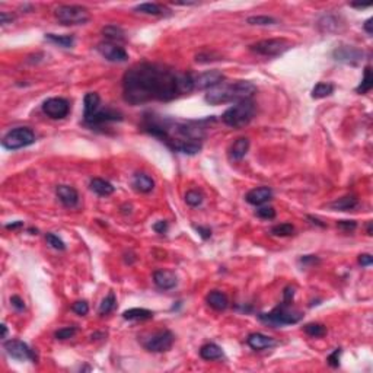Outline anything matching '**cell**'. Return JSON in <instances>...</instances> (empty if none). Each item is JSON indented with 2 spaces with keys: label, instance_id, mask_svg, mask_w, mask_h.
<instances>
[{
  "label": "cell",
  "instance_id": "cell-1",
  "mask_svg": "<svg viewBox=\"0 0 373 373\" xmlns=\"http://www.w3.org/2000/svg\"><path fill=\"white\" fill-rule=\"evenodd\" d=\"M194 90V75L156 63H139L123 77V96L132 105L168 102Z\"/></svg>",
  "mask_w": 373,
  "mask_h": 373
},
{
  "label": "cell",
  "instance_id": "cell-2",
  "mask_svg": "<svg viewBox=\"0 0 373 373\" xmlns=\"http://www.w3.org/2000/svg\"><path fill=\"white\" fill-rule=\"evenodd\" d=\"M206 121H184L162 117L156 114H145L142 129L159 139L174 152L196 154L203 148L206 139Z\"/></svg>",
  "mask_w": 373,
  "mask_h": 373
},
{
  "label": "cell",
  "instance_id": "cell-3",
  "mask_svg": "<svg viewBox=\"0 0 373 373\" xmlns=\"http://www.w3.org/2000/svg\"><path fill=\"white\" fill-rule=\"evenodd\" d=\"M257 92V86L248 80H238L232 83L222 82L215 88L209 89L204 99L210 105H220L227 102H241L251 99Z\"/></svg>",
  "mask_w": 373,
  "mask_h": 373
},
{
  "label": "cell",
  "instance_id": "cell-4",
  "mask_svg": "<svg viewBox=\"0 0 373 373\" xmlns=\"http://www.w3.org/2000/svg\"><path fill=\"white\" fill-rule=\"evenodd\" d=\"M254 115H255V104L252 102V99H246L236 102L235 105L224 111L222 115V121L229 127L242 129L251 123Z\"/></svg>",
  "mask_w": 373,
  "mask_h": 373
},
{
  "label": "cell",
  "instance_id": "cell-5",
  "mask_svg": "<svg viewBox=\"0 0 373 373\" xmlns=\"http://www.w3.org/2000/svg\"><path fill=\"white\" fill-rule=\"evenodd\" d=\"M258 318L271 325V327H283V325H293V324H298L302 318H303V313L299 312V310H295L290 303H286V302H282L279 306H276L271 312L268 313H260Z\"/></svg>",
  "mask_w": 373,
  "mask_h": 373
},
{
  "label": "cell",
  "instance_id": "cell-6",
  "mask_svg": "<svg viewBox=\"0 0 373 373\" xmlns=\"http://www.w3.org/2000/svg\"><path fill=\"white\" fill-rule=\"evenodd\" d=\"M54 15L62 25H85L90 19L88 9L79 4H60Z\"/></svg>",
  "mask_w": 373,
  "mask_h": 373
},
{
  "label": "cell",
  "instance_id": "cell-7",
  "mask_svg": "<svg viewBox=\"0 0 373 373\" xmlns=\"http://www.w3.org/2000/svg\"><path fill=\"white\" fill-rule=\"evenodd\" d=\"M35 143V133L29 127H18L4 134L1 145L7 150H18Z\"/></svg>",
  "mask_w": 373,
  "mask_h": 373
},
{
  "label": "cell",
  "instance_id": "cell-8",
  "mask_svg": "<svg viewBox=\"0 0 373 373\" xmlns=\"http://www.w3.org/2000/svg\"><path fill=\"white\" fill-rule=\"evenodd\" d=\"M290 47H292V44L285 38H270V40L258 41V43L251 45L249 48H251V51L257 53L260 56L277 57V56L285 54Z\"/></svg>",
  "mask_w": 373,
  "mask_h": 373
},
{
  "label": "cell",
  "instance_id": "cell-9",
  "mask_svg": "<svg viewBox=\"0 0 373 373\" xmlns=\"http://www.w3.org/2000/svg\"><path fill=\"white\" fill-rule=\"evenodd\" d=\"M174 341H175L174 334L169 329H162V331H156L152 335H149L148 338H145L142 341V344L148 351L163 353V351L171 350Z\"/></svg>",
  "mask_w": 373,
  "mask_h": 373
},
{
  "label": "cell",
  "instance_id": "cell-10",
  "mask_svg": "<svg viewBox=\"0 0 373 373\" xmlns=\"http://www.w3.org/2000/svg\"><path fill=\"white\" fill-rule=\"evenodd\" d=\"M85 124L88 127H104L110 123L115 121H123V114L120 111L112 110V108H99L96 110L92 115H89L86 118H83Z\"/></svg>",
  "mask_w": 373,
  "mask_h": 373
},
{
  "label": "cell",
  "instance_id": "cell-11",
  "mask_svg": "<svg viewBox=\"0 0 373 373\" xmlns=\"http://www.w3.org/2000/svg\"><path fill=\"white\" fill-rule=\"evenodd\" d=\"M3 347H4L6 353H7L12 359L21 360V362H25V360H32V362H34V360H37L34 351L28 347L26 343H23L21 340H9V341H4ZM34 363H35V362H34Z\"/></svg>",
  "mask_w": 373,
  "mask_h": 373
},
{
  "label": "cell",
  "instance_id": "cell-12",
  "mask_svg": "<svg viewBox=\"0 0 373 373\" xmlns=\"http://www.w3.org/2000/svg\"><path fill=\"white\" fill-rule=\"evenodd\" d=\"M43 111L53 120H62L70 112V104L65 98H48L43 104Z\"/></svg>",
  "mask_w": 373,
  "mask_h": 373
},
{
  "label": "cell",
  "instance_id": "cell-13",
  "mask_svg": "<svg viewBox=\"0 0 373 373\" xmlns=\"http://www.w3.org/2000/svg\"><path fill=\"white\" fill-rule=\"evenodd\" d=\"M96 50L99 51V54L104 59H107L108 62H112V63H123V62H127V59H129L127 51L115 43L104 41V43L98 44Z\"/></svg>",
  "mask_w": 373,
  "mask_h": 373
},
{
  "label": "cell",
  "instance_id": "cell-14",
  "mask_svg": "<svg viewBox=\"0 0 373 373\" xmlns=\"http://www.w3.org/2000/svg\"><path fill=\"white\" fill-rule=\"evenodd\" d=\"M224 82V75L219 70H207L204 73H200L194 76V89L203 90V89H212Z\"/></svg>",
  "mask_w": 373,
  "mask_h": 373
},
{
  "label": "cell",
  "instance_id": "cell-15",
  "mask_svg": "<svg viewBox=\"0 0 373 373\" xmlns=\"http://www.w3.org/2000/svg\"><path fill=\"white\" fill-rule=\"evenodd\" d=\"M332 57L337 62L356 65V63H359L363 59V51L359 50V48H356V47H351V45H341V47H337L332 51Z\"/></svg>",
  "mask_w": 373,
  "mask_h": 373
},
{
  "label": "cell",
  "instance_id": "cell-16",
  "mask_svg": "<svg viewBox=\"0 0 373 373\" xmlns=\"http://www.w3.org/2000/svg\"><path fill=\"white\" fill-rule=\"evenodd\" d=\"M153 283L160 290H171L178 283L175 273L169 270H156L153 273Z\"/></svg>",
  "mask_w": 373,
  "mask_h": 373
},
{
  "label": "cell",
  "instance_id": "cell-17",
  "mask_svg": "<svg viewBox=\"0 0 373 373\" xmlns=\"http://www.w3.org/2000/svg\"><path fill=\"white\" fill-rule=\"evenodd\" d=\"M56 194H57L59 200L62 201V204H63L65 207H69V209L76 207L77 203H79V194H77V191H76L73 187H70V185H59V187L56 188Z\"/></svg>",
  "mask_w": 373,
  "mask_h": 373
},
{
  "label": "cell",
  "instance_id": "cell-18",
  "mask_svg": "<svg viewBox=\"0 0 373 373\" xmlns=\"http://www.w3.org/2000/svg\"><path fill=\"white\" fill-rule=\"evenodd\" d=\"M246 344L252 349V350H265V349H271L276 346V341L265 335V334H261V332H254V334H249L248 338H246Z\"/></svg>",
  "mask_w": 373,
  "mask_h": 373
},
{
  "label": "cell",
  "instance_id": "cell-19",
  "mask_svg": "<svg viewBox=\"0 0 373 373\" xmlns=\"http://www.w3.org/2000/svg\"><path fill=\"white\" fill-rule=\"evenodd\" d=\"M273 198V191L268 187H260V188H254L251 190L246 196L245 200L246 203L252 204V206H263L267 201H270Z\"/></svg>",
  "mask_w": 373,
  "mask_h": 373
},
{
  "label": "cell",
  "instance_id": "cell-20",
  "mask_svg": "<svg viewBox=\"0 0 373 373\" xmlns=\"http://www.w3.org/2000/svg\"><path fill=\"white\" fill-rule=\"evenodd\" d=\"M249 150V140L246 137H239L229 149V157L232 160H241Z\"/></svg>",
  "mask_w": 373,
  "mask_h": 373
},
{
  "label": "cell",
  "instance_id": "cell-21",
  "mask_svg": "<svg viewBox=\"0 0 373 373\" xmlns=\"http://www.w3.org/2000/svg\"><path fill=\"white\" fill-rule=\"evenodd\" d=\"M206 302L210 307H213L215 310H224L229 306V299L224 293H222L219 290H213L207 295Z\"/></svg>",
  "mask_w": 373,
  "mask_h": 373
},
{
  "label": "cell",
  "instance_id": "cell-22",
  "mask_svg": "<svg viewBox=\"0 0 373 373\" xmlns=\"http://www.w3.org/2000/svg\"><path fill=\"white\" fill-rule=\"evenodd\" d=\"M133 187L139 193H150L154 188V181L148 174H136L133 176Z\"/></svg>",
  "mask_w": 373,
  "mask_h": 373
},
{
  "label": "cell",
  "instance_id": "cell-23",
  "mask_svg": "<svg viewBox=\"0 0 373 373\" xmlns=\"http://www.w3.org/2000/svg\"><path fill=\"white\" fill-rule=\"evenodd\" d=\"M90 190L95 193V194H98V196H101V197H108L111 196L112 193H114V187H112V184L108 182V181H105V179H102V178H93L92 181H90Z\"/></svg>",
  "mask_w": 373,
  "mask_h": 373
},
{
  "label": "cell",
  "instance_id": "cell-24",
  "mask_svg": "<svg viewBox=\"0 0 373 373\" xmlns=\"http://www.w3.org/2000/svg\"><path fill=\"white\" fill-rule=\"evenodd\" d=\"M101 108V98L96 92H89L83 99V118L92 115L96 110Z\"/></svg>",
  "mask_w": 373,
  "mask_h": 373
},
{
  "label": "cell",
  "instance_id": "cell-25",
  "mask_svg": "<svg viewBox=\"0 0 373 373\" xmlns=\"http://www.w3.org/2000/svg\"><path fill=\"white\" fill-rule=\"evenodd\" d=\"M123 318L127 321H145V319H152L153 312L145 307H133L123 313Z\"/></svg>",
  "mask_w": 373,
  "mask_h": 373
},
{
  "label": "cell",
  "instance_id": "cell-26",
  "mask_svg": "<svg viewBox=\"0 0 373 373\" xmlns=\"http://www.w3.org/2000/svg\"><path fill=\"white\" fill-rule=\"evenodd\" d=\"M359 206V200L354 197V196H346V197L338 198L335 201H332L329 204L331 209L334 210H340V212H349V210H353Z\"/></svg>",
  "mask_w": 373,
  "mask_h": 373
},
{
  "label": "cell",
  "instance_id": "cell-27",
  "mask_svg": "<svg viewBox=\"0 0 373 373\" xmlns=\"http://www.w3.org/2000/svg\"><path fill=\"white\" fill-rule=\"evenodd\" d=\"M102 34L107 38V41L110 43H120L126 40V32L123 31V28L117 26V25H107L102 28Z\"/></svg>",
  "mask_w": 373,
  "mask_h": 373
},
{
  "label": "cell",
  "instance_id": "cell-28",
  "mask_svg": "<svg viewBox=\"0 0 373 373\" xmlns=\"http://www.w3.org/2000/svg\"><path fill=\"white\" fill-rule=\"evenodd\" d=\"M200 356L204 360H219V359L223 357V350L220 349L218 344L209 343V344H204L200 349Z\"/></svg>",
  "mask_w": 373,
  "mask_h": 373
},
{
  "label": "cell",
  "instance_id": "cell-29",
  "mask_svg": "<svg viewBox=\"0 0 373 373\" xmlns=\"http://www.w3.org/2000/svg\"><path fill=\"white\" fill-rule=\"evenodd\" d=\"M136 12H140V13H146V15H153V16H159V15H163L165 12H168L166 7L157 4V3H142V4H137L134 7Z\"/></svg>",
  "mask_w": 373,
  "mask_h": 373
},
{
  "label": "cell",
  "instance_id": "cell-30",
  "mask_svg": "<svg viewBox=\"0 0 373 373\" xmlns=\"http://www.w3.org/2000/svg\"><path fill=\"white\" fill-rule=\"evenodd\" d=\"M45 40L53 43V44L60 45L63 48H70L75 44V37L73 35H56V34H45Z\"/></svg>",
  "mask_w": 373,
  "mask_h": 373
},
{
  "label": "cell",
  "instance_id": "cell-31",
  "mask_svg": "<svg viewBox=\"0 0 373 373\" xmlns=\"http://www.w3.org/2000/svg\"><path fill=\"white\" fill-rule=\"evenodd\" d=\"M332 92H334V85L327 83V82H319L315 88L312 89L310 96H312L313 99H322V98L329 96Z\"/></svg>",
  "mask_w": 373,
  "mask_h": 373
},
{
  "label": "cell",
  "instance_id": "cell-32",
  "mask_svg": "<svg viewBox=\"0 0 373 373\" xmlns=\"http://www.w3.org/2000/svg\"><path fill=\"white\" fill-rule=\"evenodd\" d=\"M117 306V299H115V295L110 292L107 296H105V299L101 302V305H99V309H98V313L101 315V316H105V315H108L111 313L114 309Z\"/></svg>",
  "mask_w": 373,
  "mask_h": 373
},
{
  "label": "cell",
  "instance_id": "cell-33",
  "mask_svg": "<svg viewBox=\"0 0 373 373\" xmlns=\"http://www.w3.org/2000/svg\"><path fill=\"white\" fill-rule=\"evenodd\" d=\"M373 88V76H372V69L371 66H366L365 69V77L362 80V83L356 88L357 93H368L371 89Z\"/></svg>",
  "mask_w": 373,
  "mask_h": 373
},
{
  "label": "cell",
  "instance_id": "cell-34",
  "mask_svg": "<svg viewBox=\"0 0 373 373\" xmlns=\"http://www.w3.org/2000/svg\"><path fill=\"white\" fill-rule=\"evenodd\" d=\"M303 331L306 332L309 337L319 338V337H324L327 334V327L322 325V324H306L303 327Z\"/></svg>",
  "mask_w": 373,
  "mask_h": 373
},
{
  "label": "cell",
  "instance_id": "cell-35",
  "mask_svg": "<svg viewBox=\"0 0 373 373\" xmlns=\"http://www.w3.org/2000/svg\"><path fill=\"white\" fill-rule=\"evenodd\" d=\"M338 21H337V18L335 16H331V15H325V16H322L321 19H319V28H321V31H324V32H331V31H335L337 28H338Z\"/></svg>",
  "mask_w": 373,
  "mask_h": 373
},
{
  "label": "cell",
  "instance_id": "cell-36",
  "mask_svg": "<svg viewBox=\"0 0 373 373\" xmlns=\"http://www.w3.org/2000/svg\"><path fill=\"white\" fill-rule=\"evenodd\" d=\"M246 22L249 25H260V26H267V25H276L277 19L273 16H267V15H257V16H249L246 19Z\"/></svg>",
  "mask_w": 373,
  "mask_h": 373
},
{
  "label": "cell",
  "instance_id": "cell-37",
  "mask_svg": "<svg viewBox=\"0 0 373 373\" xmlns=\"http://www.w3.org/2000/svg\"><path fill=\"white\" fill-rule=\"evenodd\" d=\"M293 232H295V227L290 223H280L271 227V233L276 236H290L293 235Z\"/></svg>",
  "mask_w": 373,
  "mask_h": 373
},
{
  "label": "cell",
  "instance_id": "cell-38",
  "mask_svg": "<svg viewBox=\"0 0 373 373\" xmlns=\"http://www.w3.org/2000/svg\"><path fill=\"white\" fill-rule=\"evenodd\" d=\"M203 194L197 191V190H190L187 194H185V203L188 204V206H191V207H198V206H201V203H203Z\"/></svg>",
  "mask_w": 373,
  "mask_h": 373
},
{
  "label": "cell",
  "instance_id": "cell-39",
  "mask_svg": "<svg viewBox=\"0 0 373 373\" xmlns=\"http://www.w3.org/2000/svg\"><path fill=\"white\" fill-rule=\"evenodd\" d=\"M45 241L54 249H59V251H65L66 249V243L62 241L57 235H54V233H47L45 235Z\"/></svg>",
  "mask_w": 373,
  "mask_h": 373
},
{
  "label": "cell",
  "instance_id": "cell-40",
  "mask_svg": "<svg viewBox=\"0 0 373 373\" xmlns=\"http://www.w3.org/2000/svg\"><path fill=\"white\" fill-rule=\"evenodd\" d=\"M72 310H73L75 313L80 315V316H85L89 312L88 302H86V300H77V302H75V303L72 305Z\"/></svg>",
  "mask_w": 373,
  "mask_h": 373
},
{
  "label": "cell",
  "instance_id": "cell-41",
  "mask_svg": "<svg viewBox=\"0 0 373 373\" xmlns=\"http://www.w3.org/2000/svg\"><path fill=\"white\" fill-rule=\"evenodd\" d=\"M257 216L261 218V219L271 220L276 218V210L273 207H270V206H264V207H260L257 210Z\"/></svg>",
  "mask_w": 373,
  "mask_h": 373
},
{
  "label": "cell",
  "instance_id": "cell-42",
  "mask_svg": "<svg viewBox=\"0 0 373 373\" xmlns=\"http://www.w3.org/2000/svg\"><path fill=\"white\" fill-rule=\"evenodd\" d=\"M76 334V327H66V328L59 329L56 331L54 337L57 340H67V338H72L73 335Z\"/></svg>",
  "mask_w": 373,
  "mask_h": 373
},
{
  "label": "cell",
  "instance_id": "cell-43",
  "mask_svg": "<svg viewBox=\"0 0 373 373\" xmlns=\"http://www.w3.org/2000/svg\"><path fill=\"white\" fill-rule=\"evenodd\" d=\"M340 356H341V349H335L327 357V362H328L329 366L332 368H338L340 366Z\"/></svg>",
  "mask_w": 373,
  "mask_h": 373
},
{
  "label": "cell",
  "instance_id": "cell-44",
  "mask_svg": "<svg viewBox=\"0 0 373 373\" xmlns=\"http://www.w3.org/2000/svg\"><path fill=\"white\" fill-rule=\"evenodd\" d=\"M337 226L344 232H353L357 227V223L354 220H340L337 222Z\"/></svg>",
  "mask_w": 373,
  "mask_h": 373
},
{
  "label": "cell",
  "instance_id": "cell-45",
  "mask_svg": "<svg viewBox=\"0 0 373 373\" xmlns=\"http://www.w3.org/2000/svg\"><path fill=\"white\" fill-rule=\"evenodd\" d=\"M153 230L156 233H166V230H168V222L166 220H157L153 224Z\"/></svg>",
  "mask_w": 373,
  "mask_h": 373
},
{
  "label": "cell",
  "instance_id": "cell-46",
  "mask_svg": "<svg viewBox=\"0 0 373 373\" xmlns=\"http://www.w3.org/2000/svg\"><path fill=\"white\" fill-rule=\"evenodd\" d=\"M293 296H295V287H292V286L286 287L285 292H283V302H286V303H290V305H292Z\"/></svg>",
  "mask_w": 373,
  "mask_h": 373
},
{
  "label": "cell",
  "instance_id": "cell-47",
  "mask_svg": "<svg viewBox=\"0 0 373 373\" xmlns=\"http://www.w3.org/2000/svg\"><path fill=\"white\" fill-rule=\"evenodd\" d=\"M10 303H12V306L15 307L16 310H23L25 309V302H23L22 298H19V296H12L10 298Z\"/></svg>",
  "mask_w": 373,
  "mask_h": 373
},
{
  "label": "cell",
  "instance_id": "cell-48",
  "mask_svg": "<svg viewBox=\"0 0 373 373\" xmlns=\"http://www.w3.org/2000/svg\"><path fill=\"white\" fill-rule=\"evenodd\" d=\"M359 264L362 267H371L373 264L372 255L371 254H362V255H359Z\"/></svg>",
  "mask_w": 373,
  "mask_h": 373
},
{
  "label": "cell",
  "instance_id": "cell-49",
  "mask_svg": "<svg viewBox=\"0 0 373 373\" xmlns=\"http://www.w3.org/2000/svg\"><path fill=\"white\" fill-rule=\"evenodd\" d=\"M196 230L198 232V235L203 238V239H209L212 236V230L209 227H203V226H196Z\"/></svg>",
  "mask_w": 373,
  "mask_h": 373
},
{
  "label": "cell",
  "instance_id": "cell-50",
  "mask_svg": "<svg viewBox=\"0 0 373 373\" xmlns=\"http://www.w3.org/2000/svg\"><path fill=\"white\" fill-rule=\"evenodd\" d=\"M299 261L303 264V265H306V264L319 263V260H318V258H316L315 255H305V257H302V258H300Z\"/></svg>",
  "mask_w": 373,
  "mask_h": 373
},
{
  "label": "cell",
  "instance_id": "cell-51",
  "mask_svg": "<svg viewBox=\"0 0 373 373\" xmlns=\"http://www.w3.org/2000/svg\"><path fill=\"white\" fill-rule=\"evenodd\" d=\"M12 21H13L12 15H7L6 12H0V23L1 25H6L7 22H12Z\"/></svg>",
  "mask_w": 373,
  "mask_h": 373
},
{
  "label": "cell",
  "instance_id": "cell-52",
  "mask_svg": "<svg viewBox=\"0 0 373 373\" xmlns=\"http://www.w3.org/2000/svg\"><path fill=\"white\" fill-rule=\"evenodd\" d=\"M23 226V222L21 220H18V222H15V223H7L4 227L6 229H9V230H15V229H19V227H22Z\"/></svg>",
  "mask_w": 373,
  "mask_h": 373
},
{
  "label": "cell",
  "instance_id": "cell-53",
  "mask_svg": "<svg viewBox=\"0 0 373 373\" xmlns=\"http://www.w3.org/2000/svg\"><path fill=\"white\" fill-rule=\"evenodd\" d=\"M373 19L371 18V19H368L366 22H365V25H363V28H365V31L368 32V34H373V28H372V25H373Z\"/></svg>",
  "mask_w": 373,
  "mask_h": 373
},
{
  "label": "cell",
  "instance_id": "cell-54",
  "mask_svg": "<svg viewBox=\"0 0 373 373\" xmlns=\"http://www.w3.org/2000/svg\"><path fill=\"white\" fill-rule=\"evenodd\" d=\"M351 7H357V9H366L371 6V3H351Z\"/></svg>",
  "mask_w": 373,
  "mask_h": 373
},
{
  "label": "cell",
  "instance_id": "cell-55",
  "mask_svg": "<svg viewBox=\"0 0 373 373\" xmlns=\"http://www.w3.org/2000/svg\"><path fill=\"white\" fill-rule=\"evenodd\" d=\"M175 4H181V6H188V4H196V1H174Z\"/></svg>",
  "mask_w": 373,
  "mask_h": 373
},
{
  "label": "cell",
  "instance_id": "cell-56",
  "mask_svg": "<svg viewBox=\"0 0 373 373\" xmlns=\"http://www.w3.org/2000/svg\"><path fill=\"white\" fill-rule=\"evenodd\" d=\"M6 335H7V328L4 324H1V338H6Z\"/></svg>",
  "mask_w": 373,
  "mask_h": 373
},
{
  "label": "cell",
  "instance_id": "cell-57",
  "mask_svg": "<svg viewBox=\"0 0 373 373\" xmlns=\"http://www.w3.org/2000/svg\"><path fill=\"white\" fill-rule=\"evenodd\" d=\"M368 233L372 235V223H371V222H369V224H368Z\"/></svg>",
  "mask_w": 373,
  "mask_h": 373
}]
</instances>
